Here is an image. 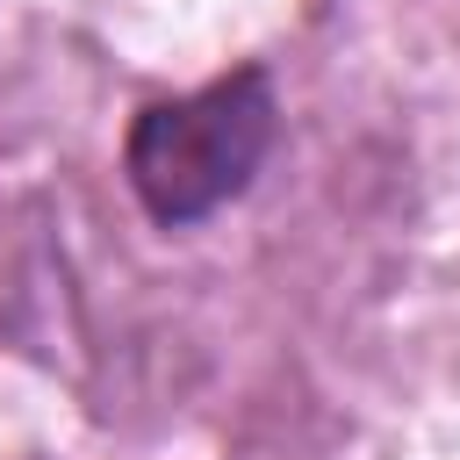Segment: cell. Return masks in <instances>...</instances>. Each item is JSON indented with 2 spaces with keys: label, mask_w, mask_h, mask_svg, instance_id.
<instances>
[{
  "label": "cell",
  "mask_w": 460,
  "mask_h": 460,
  "mask_svg": "<svg viewBox=\"0 0 460 460\" xmlns=\"http://www.w3.org/2000/svg\"><path fill=\"white\" fill-rule=\"evenodd\" d=\"M273 137H280V93H273L266 65H237L194 93L137 108V122L122 137V180L151 223L187 230L252 187Z\"/></svg>",
  "instance_id": "6da1fadb"
}]
</instances>
